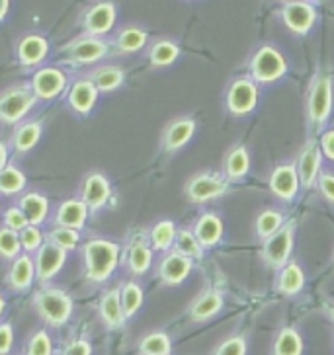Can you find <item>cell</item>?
I'll return each instance as SVG.
<instances>
[{"label":"cell","instance_id":"e575fe53","mask_svg":"<svg viewBox=\"0 0 334 355\" xmlns=\"http://www.w3.org/2000/svg\"><path fill=\"white\" fill-rule=\"evenodd\" d=\"M283 227V215L278 209H264L256 219V234L262 241H268Z\"/></svg>","mask_w":334,"mask_h":355},{"label":"cell","instance_id":"d590c367","mask_svg":"<svg viewBox=\"0 0 334 355\" xmlns=\"http://www.w3.org/2000/svg\"><path fill=\"white\" fill-rule=\"evenodd\" d=\"M40 137H42V127H40V123H32V121L30 123H24L14 133V148L20 150V153H28V150H32L33 146L37 145Z\"/></svg>","mask_w":334,"mask_h":355},{"label":"cell","instance_id":"7bdbcfd3","mask_svg":"<svg viewBox=\"0 0 334 355\" xmlns=\"http://www.w3.org/2000/svg\"><path fill=\"white\" fill-rule=\"evenodd\" d=\"M18 234H20L22 248L28 252V254L37 252L43 246L42 230L37 229V227H33V225H28V227H26L24 230H20Z\"/></svg>","mask_w":334,"mask_h":355},{"label":"cell","instance_id":"816d5d0a","mask_svg":"<svg viewBox=\"0 0 334 355\" xmlns=\"http://www.w3.org/2000/svg\"><path fill=\"white\" fill-rule=\"evenodd\" d=\"M6 160H8V150H6L4 143H0V170L6 168Z\"/></svg>","mask_w":334,"mask_h":355},{"label":"cell","instance_id":"ffe728a7","mask_svg":"<svg viewBox=\"0 0 334 355\" xmlns=\"http://www.w3.org/2000/svg\"><path fill=\"white\" fill-rule=\"evenodd\" d=\"M88 219V207L84 205L83 199H67L59 205L57 211V225L67 227V229L81 230Z\"/></svg>","mask_w":334,"mask_h":355},{"label":"cell","instance_id":"52a82bcc","mask_svg":"<svg viewBox=\"0 0 334 355\" xmlns=\"http://www.w3.org/2000/svg\"><path fill=\"white\" fill-rule=\"evenodd\" d=\"M258 104V86L252 78H237L233 80L227 92V110L229 114L249 115L254 112V107Z\"/></svg>","mask_w":334,"mask_h":355},{"label":"cell","instance_id":"74e56055","mask_svg":"<svg viewBox=\"0 0 334 355\" xmlns=\"http://www.w3.org/2000/svg\"><path fill=\"white\" fill-rule=\"evenodd\" d=\"M119 299H122V309L124 316L129 318L139 311V306L143 304V289L135 282H129L124 285V289H119Z\"/></svg>","mask_w":334,"mask_h":355},{"label":"cell","instance_id":"ba28073f","mask_svg":"<svg viewBox=\"0 0 334 355\" xmlns=\"http://www.w3.org/2000/svg\"><path fill=\"white\" fill-rule=\"evenodd\" d=\"M35 94L30 88H10L0 96V119L4 123H16L32 110Z\"/></svg>","mask_w":334,"mask_h":355},{"label":"cell","instance_id":"9f6ffc18","mask_svg":"<svg viewBox=\"0 0 334 355\" xmlns=\"http://www.w3.org/2000/svg\"><path fill=\"white\" fill-rule=\"evenodd\" d=\"M283 2L287 4V2H303V0H283Z\"/></svg>","mask_w":334,"mask_h":355},{"label":"cell","instance_id":"484cf974","mask_svg":"<svg viewBox=\"0 0 334 355\" xmlns=\"http://www.w3.org/2000/svg\"><path fill=\"white\" fill-rule=\"evenodd\" d=\"M305 285V272L297 261H287L278 275V291L282 295H297Z\"/></svg>","mask_w":334,"mask_h":355},{"label":"cell","instance_id":"d6986e66","mask_svg":"<svg viewBox=\"0 0 334 355\" xmlns=\"http://www.w3.org/2000/svg\"><path fill=\"white\" fill-rule=\"evenodd\" d=\"M194 234L203 248H211L223 239V220L215 213H203L194 225Z\"/></svg>","mask_w":334,"mask_h":355},{"label":"cell","instance_id":"836d02e7","mask_svg":"<svg viewBox=\"0 0 334 355\" xmlns=\"http://www.w3.org/2000/svg\"><path fill=\"white\" fill-rule=\"evenodd\" d=\"M174 248L178 254L186 256L190 260H199L203 256V246L199 244L194 230L182 229L176 232V241H174Z\"/></svg>","mask_w":334,"mask_h":355},{"label":"cell","instance_id":"7dc6e473","mask_svg":"<svg viewBox=\"0 0 334 355\" xmlns=\"http://www.w3.org/2000/svg\"><path fill=\"white\" fill-rule=\"evenodd\" d=\"M317 184H319V189H321V193H323V198L328 201V203H333L334 205V174L333 172H323L319 180H317Z\"/></svg>","mask_w":334,"mask_h":355},{"label":"cell","instance_id":"4fadbf2b","mask_svg":"<svg viewBox=\"0 0 334 355\" xmlns=\"http://www.w3.org/2000/svg\"><path fill=\"white\" fill-rule=\"evenodd\" d=\"M67 86V76L59 69H42L33 74L32 92L35 98L42 100H53L61 94Z\"/></svg>","mask_w":334,"mask_h":355},{"label":"cell","instance_id":"ee69618b","mask_svg":"<svg viewBox=\"0 0 334 355\" xmlns=\"http://www.w3.org/2000/svg\"><path fill=\"white\" fill-rule=\"evenodd\" d=\"M28 355H53L51 338L47 332H37L28 345Z\"/></svg>","mask_w":334,"mask_h":355},{"label":"cell","instance_id":"6da1fadb","mask_svg":"<svg viewBox=\"0 0 334 355\" xmlns=\"http://www.w3.org/2000/svg\"><path fill=\"white\" fill-rule=\"evenodd\" d=\"M119 263V246L115 242L96 239L84 246V268L90 282H106Z\"/></svg>","mask_w":334,"mask_h":355},{"label":"cell","instance_id":"f5cc1de1","mask_svg":"<svg viewBox=\"0 0 334 355\" xmlns=\"http://www.w3.org/2000/svg\"><path fill=\"white\" fill-rule=\"evenodd\" d=\"M10 8V0H0V20H4V16L8 14Z\"/></svg>","mask_w":334,"mask_h":355},{"label":"cell","instance_id":"cb8c5ba5","mask_svg":"<svg viewBox=\"0 0 334 355\" xmlns=\"http://www.w3.org/2000/svg\"><path fill=\"white\" fill-rule=\"evenodd\" d=\"M251 170V157L244 145H235L225 157V178L231 182H239Z\"/></svg>","mask_w":334,"mask_h":355},{"label":"cell","instance_id":"681fc988","mask_svg":"<svg viewBox=\"0 0 334 355\" xmlns=\"http://www.w3.org/2000/svg\"><path fill=\"white\" fill-rule=\"evenodd\" d=\"M319 146H321V153H323L324 157L334 162V129L324 131L323 135H321V145Z\"/></svg>","mask_w":334,"mask_h":355},{"label":"cell","instance_id":"7c38bea8","mask_svg":"<svg viewBox=\"0 0 334 355\" xmlns=\"http://www.w3.org/2000/svg\"><path fill=\"white\" fill-rule=\"evenodd\" d=\"M67 254L59 246H55L53 242H43V246L35 254V275L42 283L53 279L59 270L65 266Z\"/></svg>","mask_w":334,"mask_h":355},{"label":"cell","instance_id":"603a6c76","mask_svg":"<svg viewBox=\"0 0 334 355\" xmlns=\"http://www.w3.org/2000/svg\"><path fill=\"white\" fill-rule=\"evenodd\" d=\"M33 277H35V263L28 256V254H20L12 260L10 273H8V282H10L12 289L18 291H26L32 285Z\"/></svg>","mask_w":334,"mask_h":355},{"label":"cell","instance_id":"f546056e","mask_svg":"<svg viewBox=\"0 0 334 355\" xmlns=\"http://www.w3.org/2000/svg\"><path fill=\"white\" fill-rule=\"evenodd\" d=\"M126 74L119 67H102L92 73V83L98 88V92H112L115 88H119L124 83Z\"/></svg>","mask_w":334,"mask_h":355},{"label":"cell","instance_id":"e0dca14e","mask_svg":"<svg viewBox=\"0 0 334 355\" xmlns=\"http://www.w3.org/2000/svg\"><path fill=\"white\" fill-rule=\"evenodd\" d=\"M194 133H196V121L192 117H178L165 129L162 146L167 150H170V153L178 150L186 143H190V139L194 137Z\"/></svg>","mask_w":334,"mask_h":355},{"label":"cell","instance_id":"f1b7e54d","mask_svg":"<svg viewBox=\"0 0 334 355\" xmlns=\"http://www.w3.org/2000/svg\"><path fill=\"white\" fill-rule=\"evenodd\" d=\"M176 225L172 220H160L151 229V246L153 250L167 252L176 241Z\"/></svg>","mask_w":334,"mask_h":355},{"label":"cell","instance_id":"3957f363","mask_svg":"<svg viewBox=\"0 0 334 355\" xmlns=\"http://www.w3.org/2000/svg\"><path fill=\"white\" fill-rule=\"evenodd\" d=\"M287 71V61L274 45H262L251 59V78L254 83L270 84L280 80Z\"/></svg>","mask_w":334,"mask_h":355},{"label":"cell","instance_id":"9a60e30c","mask_svg":"<svg viewBox=\"0 0 334 355\" xmlns=\"http://www.w3.org/2000/svg\"><path fill=\"white\" fill-rule=\"evenodd\" d=\"M192 266H194V260H190L178 252H170L158 263V277L167 285H180L190 275Z\"/></svg>","mask_w":334,"mask_h":355},{"label":"cell","instance_id":"2e32d148","mask_svg":"<svg viewBox=\"0 0 334 355\" xmlns=\"http://www.w3.org/2000/svg\"><path fill=\"white\" fill-rule=\"evenodd\" d=\"M115 21V8L112 2H98L84 16V26L90 35H104L112 28Z\"/></svg>","mask_w":334,"mask_h":355},{"label":"cell","instance_id":"f6af8a7d","mask_svg":"<svg viewBox=\"0 0 334 355\" xmlns=\"http://www.w3.org/2000/svg\"><path fill=\"white\" fill-rule=\"evenodd\" d=\"M215 355H247V342H244V338L233 336L229 340H225L215 349Z\"/></svg>","mask_w":334,"mask_h":355},{"label":"cell","instance_id":"9c48e42d","mask_svg":"<svg viewBox=\"0 0 334 355\" xmlns=\"http://www.w3.org/2000/svg\"><path fill=\"white\" fill-rule=\"evenodd\" d=\"M321 162H323V153H321V146L315 139H309L305 146L299 153L297 158V176L301 182L303 188H313L317 184V180L321 176Z\"/></svg>","mask_w":334,"mask_h":355},{"label":"cell","instance_id":"7402d4cb","mask_svg":"<svg viewBox=\"0 0 334 355\" xmlns=\"http://www.w3.org/2000/svg\"><path fill=\"white\" fill-rule=\"evenodd\" d=\"M49 51L47 40H43L42 35H26L18 43V59L24 67H35L45 59V55Z\"/></svg>","mask_w":334,"mask_h":355},{"label":"cell","instance_id":"83f0119b","mask_svg":"<svg viewBox=\"0 0 334 355\" xmlns=\"http://www.w3.org/2000/svg\"><path fill=\"white\" fill-rule=\"evenodd\" d=\"M18 207L24 211L28 223L33 225V227H37V225H42L43 220L47 219L49 201H47V198L40 196V193H26V196H22L20 198Z\"/></svg>","mask_w":334,"mask_h":355},{"label":"cell","instance_id":"5bb4252c","mask_svg":"<svg viewBox=\"0 0 334 355\" xmlns=\"http://www.w3.org/2000/svg\"><path fill=\"white\" fill-rule=\"evenodd\" d=\"M110 182L106 180L104 174L100 172H92L84 178L83 184V201L84 205L88 207V211H98L104 207L110 199Z\"/></svg>","mask_w":334,"mask_h":355},{"label":"cell","instance_id":"4dcf8cb0","mask_svg":"<svg viewBox=\"0 0 334 355\" xmlns=\"http://www.w3.org/2000/svg\"><path fill=\"white\" fill-rule=\"evenodd\" d=\"M303 340L295 328H283L274 342V355H301Z\"/></svg>","mask_w":334,"mask_h":355},{"label":"cell","instance_id":"d6a6232c","mask_svg":"<svg viewBox=\"0 0 334 355\" xmlns=\"http://www.w3.org/2000/svg\"><path fill=\"white\" fill-rule=\"evenodd\" d=\"M178 55H180V47L176 43L170 42V40H160L151 47L149 59H151L153 67H168L176 61Z\"/></svg>","mask_w":334,"mask_h":355},{"label":"cell","instance_id":"bcb514c9","mask_svg":"<svg viewBox=\"0 0 334 355\" xmlns=\"http://www.w3.org/2000/svg\"><path fill=\"white\" fill-rule=\"evenodd\" d=\"M4 225H6V229L20 232L30 223H28V219H26V215H24V211L20 207H10V209H6V213H4Z\"/></svg>","mask_w":334,"mask_h":355},{"label":"cell","instance_id":"277c9868","mask_svg":"<svg viewBox=\"0 0 334 355\" xmlns=\"http://www.w3.org/2000/svg\"><path fill=\"white\" fill-rule=\"evenodd\" d=\"M229 188L225 174L219 172H199L190 178L186 184V196L192 203H208L221 198Z\"/></svg>","mask_w":334,"mask_h":355},{"label":"cell","instance_id":"f907efd6","mask_svg":"<svg viewBox=\"0 0 334 355\" xmlns=\"http://www.w3.org/2000/svg\"><path fill=\"white\" fill-rule=\"evenodd\" d=\"M92 354V347L88 342H84V340H76L73 344L67 345V349H65V355H90Z\"/></svg>","mask_w":334,"mask_h":355},{"label":"cell","instance_id":"1f68e13d","mask_svg":"<svg viewBox=\"0 0 334 355\" xmlns=\"http://www.w3.org/2000/svg\"><path fill=\"white\" fill-rule=\"evenodd\" d=\"M151 263H153V250L147 246L145 242H135L129 250V256H127V266H129L131 273L143 275L151 268Z\"/></svg>","mask_w":334,"mask_h":355},{"label":"cell","instance_id":"ac0fdd59","mask_svg":"<svg viewBox=\"0 0 334 355\" xmlns=\"http://www.w3.org/2000/svg\"><path fill=\"white\" fill-rule=\"evenodd\" d=\"M106 53H108V45L102 40H98L94 35H90V37H83V40H78V42H74L71 47H69V55H71V59H73L74 63H96V61H100L102 57H104Z\"/></svg>","mask_w":334,"mask_h":355},{"label":"cell","instance_id":"30bf717a","mask_svg":"<svg viewBox=\"0 0 334 355\" xmlns=\"http://www.w3.org/2000/svg\"><path fill=\"white\" fill-rule=\"evenodd\" d=\"M282 20L287 26V30H292L297 35H305V33L311 32V28L317 21V10L307 0L287 2L282 8Z\"/></svg>","mask_w":334,"mask_h":355},{"label":"cell","instance_id":"c3c4849f","mask_svg":"<svg viewBox=\"0 0 334 355\" xmlns=\"http://www.w3.org/2000/svg\"><path fill=\"white\" fill-rule=\"evenodd\" d=\"M14 332H12L10 324H0V355H6L10 352Z\"/></svg>","mask_w":334,"mask_h":355},{"label":"cell","instance_id":"11a10c76","mask_svg":"<svg viewBox=\"0 0 334 355\" xmlns=\"http://www.w3.org/2000/svg\"><path fill=\"white\" fill-rule=\"evenodd\" d=\"M328 316H331V320H333V324H334V309H331V311H328Z\"/></svg>","mask_w":334,"mask_h":355},{"label":"cell","instance_id":"7a4b0ae2","mask_svg":"<svg viewBox=\"0 0 334 355\" xmlns=\"http://www.w3.org/2000/svg\"><path fill=\"white\" fill-rule=\"evenodd\" d=\"M33 306L40 313L43 320L51 326H61L69 320L73 313V301L71 297L61 289L55 287H45L42 291L35 293L33 297Z\"/></svg>","mask_w":334,"mask_h":355},{"label":"cell","instance_id":"b9f144b4","mask_svg":"<svg viewBox=\"0 0 334 355\" xmlns=\"http://www.w3.org/2000/svg\"><path fill=\"white\" fill-rule=\"evenodd\" d=\"M81 236H78V230L67 229V227H55L49 232V242H53L55 246H59L61 250H73L74 246L78 244Z\"/></svg>","mask_w":334,"mask_h":355},{"label":"cell","instance_id":"ab89813d","mask_svg":"<svg viewBox=\"0 0 334 355\" xmlns=\"http://www.w3.org/2000/svg\"><path fill=\"white\" fill-rule=\"evenodd\" d=\"M170 338L165 332H153L141 340V355H170Z\"/></svg>","mask_w":334,"mask_h":355},{"label":"cell","instance_id":"db71d44e","mask_svg":"<svg viewBox=\"0 0 334 355\" xmlns=\"http://www.w3.org/2000/svg\"><path fill=\"white\" fill-rule=\"evenodd\" d=\"M4 311V299H2V295H0V314Z\"/></svg>","mask_w":334,"mask_h":355},{"label":"cell","instance_id":"d4e9b609","mask_svg":"<svg viewBox=\"0 0 334 355\" xmlns=\"http://www.w3.org/2000/svg\"><path fill=\"white\" fill-rule=\"evenodd\" d=\"M221 306H223V295L215 289H209L194 301L192 309H190V316L196 322H203L219 313Z\"/></svg>","mask_w":334,"mask_h":355},{"label":"cell","instance_id":"f35d334b","mask_svg":"<svg viewBox=\"0 0 334 355\" xmlns=\"http://www.w3.org/2000/svg\"><path fill=\"white\" fill-rule=\"evenodd\" d=\"M26 186V176L24 172L14 166H6L0 170V193L4 196H16L20 193Z\"/></svg>","mask_w":334,"mask_h":355},{"label":"cell","instance_id":"5b68a950","mask_svg":"<svg viewBox=\"0 0 334 355\" xmlns=\"http://www.w3.org/2000/svg\"><path fill=\"white\" fill-rule=\"evenodd\" d=\"M331 112H333V80L324 74H319L309 90L307 114L311 123L321 127L326 123Z\"/></svg>","mask_w":334,"mask_h":355},{"label":"cell","instance_id":"44dd1931","mask_svg":"<svg viewBox=\"0 0 334 355\" xmlns=\"http://www.w3.org/2000/svg\"><path fill=\"white\" fill-rule=\"evenodd\" d=\"M98 88L92 80H76L69 92V105L76 114H88L96 104Z\"/></svg>","mask_w":334,"mask_h":355},{"label":"cell","instance_id":"60d3db41","mask_svg":"<svg viewBox=\"0 0 334 355\" xmlns=\"http://www.w3.org/2000/svg\"><path fill=\"white\" fill-rule=\"evenodd\" d=\"M22 244L20 234L16 230L10 229H0V256L4 260H14L16 256H20Z\"/></svg>","mask_w":334,"mask_h":355},{"label":"cell","instance_id":"8d00e7d4","mask_svg":"<svg viewBox=\"0 0 334 355\" xmlns=\"http://www.w3.org/2000/svg\"><path fill=\"white\" fill-rule=\"evenodd\" d=\"M147 43V33L141 30V28H135V26H131V28H126V30H122L119 35H117V40H115V45H117V49L122 53H135L139 49H143Z\"/></svg>","mask_w":334,"mask_h":355},{"label":"cell","instance_id":"8fae6325","mask_svg":"<svg viewBox=\"0 0 334 355\" xmlns=\"http://www.w3.org/2000/svg\"><path fill=\"white\" fill-rule=\"evenodd\" d=\"M299 188H301V182H299L297 168L293 162H283L274 168V172L270 174V189L276 198L292 201L297 196Z\"/></svg>","mask_w":334,"mask_h":355},{"label":"cell","instance_id":"4316f807","mask_svg":"<svg viewBox=\"0 0 334 355\" xmlns=\"http://www.w3.org/2000/svg\"><path fill=\"white\" fill-rule=\"evenodd\" d=\"M100 316L108 328H117L126 320L124 309H122V299H119V289H110L104 293L102 301H100Z\"/></svg>","mask_w":334,"mask_h":355},{"label":"cell","instance_id":"8992f818","mask_svg":"<svg viewBox=\"0 0 334 355\" xmlns=\"http://www.w3.org/2000/svg\"><path fill=\"white\" fill-rule=\"evenodd\" d=\"M293 234H295V227L293 223H290V225H283L276 234H272L268 241H264L262 258L272 270H282L290 261V254L293 250Z\"/></svg>","mask_w":334,"mask_h":355}]
</instances>
